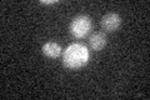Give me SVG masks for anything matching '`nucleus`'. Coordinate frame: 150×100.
<instances>
[{"mask_svg": "<svg viewBox=\"0 0 150 100\" xmlns=\"http://www.w3.org/2000/svg\"><path fill=\"white\" fill-rule=\"evenodd\" d=\"M89 61V50L84 44L74 43L64 51L63 65L70 70H78L84 68Z\"/></svg>", "mask_w": 150, "mask_h": 100, "instance_id": "f257e3e1", "label": "nucleus"}, {"mask_svg": "<svg viewBox=\"0 0 150 100\" xmlns=\"http://www.w3.org/2000/svg\"><path fill=\"white\" fill-rule=\"evenodd\" d=\"M70 34L76 39H83L85 38L93 29L91 19L86 15H78L75 16L71 23H70Z\"/></svg>", "mask_w": 150, "mask_h": 100, "instance_id": "f03ea898", "label": "nucleus"}, {"mask_svg": "<svg viewBox=\"0 0 150 100\" xmlns=\"http://www.w3.org/2000/svg\"><path fill=\"white\" fill-rule=\"evenodd\" d=\"M121 24V18L115 13H109L104 15L100 20V25L103 30L106 33H114L120 28Z\"/></svg>", "mask_w": 150, "mask_h": 100, "instance_id": "7ed1b4c3", "label": "nucleus"}, {"mask_svg": "<svg viewBox=\"0 0 150 100\" xmlns=\"http://www.w3.org/2000/svg\"><path fill=\"white\" fill-rule=\"evenodd\" d=\"M108 39H106V35L105 33L103 31H96L89 38V46L90 49L94 51H100L104 49V46L106 45Z\"/></svg>", "mask_w": 150, "mask_h": 100, "instance_id": "20e7f679", "label": "nucleus"}, {"mask_svg": "<svg viewBox=\"0 0 150 100\" xmlns=\"http://www.w3.org/2000/svg\"><path fill=\"white\" fill-rule=\"evenodd\" d=\"M62 50L63 49H62V46H60V44H58V43H55V41L45 43L43 45V49H41L43 54L49 59L59 58V56L62 55Z\"/></svg>", "mask_w": 150, "mask_h": 100, "instance_id": "39448f33", "label": "nucleus"}, {"mask_svg": "<svg viewBox=\"0 0 150 100\" xmlns=\"http://www.w3.org/2000/svg\"><path fill=\"white\" fill-rule=\"evenodd\" d=\"M41 4H45V5H51V4H56L58 0H41Z\"/></svg>", "mask_w": 150, "mask_h": 100, "instance_id": "423d86ee", "label": "nucleus"}]
</instances>
